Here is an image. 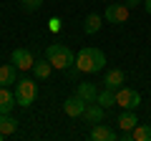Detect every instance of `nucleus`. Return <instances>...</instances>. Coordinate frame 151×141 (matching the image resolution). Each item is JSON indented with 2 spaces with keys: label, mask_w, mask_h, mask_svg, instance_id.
<instances>
[{
  "label": "nucleus",
  "mask_w": 151,
  "mask_h": 141,
  "mask_svg": "<svg viewBox=\"0 0 151 141\" xmlns=\"http://www.w3.org/2000/svg\"><path fill=\"white\" fill-rule=\"evenodd\" d=\"M10 63L15 65L18 70H33V65H35V58H33V53L28 48H15L13 50V55H10Z\"/></svg>",
  "instance_id": "5"
},
{
  "label": "nucleus",
  "mask_w": 151,
  "mask_h": 141,
  "mask_svg": "<svg viewBox=\"0 0 151 141\" xmlns=\"http://www.w3.org/2000/svg\"><path fill=\"white\" fill-rule=\"evenodd\" d=\"M116 124H119V129L124 131V134H131V131L139 126V116L134 114V109H124V114L119 116V121H116Z\"/></svg>",
  "instance_id": "10"
},
{
  "label": "nucleus",
  "mask_w": 151,
  "mask_h": 141,
  "mask_svg": "<svg viewBox=\"0 0 151 141\" xmlns=\"http://www.w3.org/2000/svg\"><path fill=\"white\" fill-rule=\"evenodd\" d=\"M86 106H88V103L83 101V98L78 96V93H76V96L65 98L63 111H65V116H70V119H81V116H83V111H86Z\"/></svg>",
  "instance_id": "7"
},
{
  "label": "nucleus",
  "mask_w": 151,
  "mask_h": 141,
  "mask_svg": "<svg viewBox=\"0 0 151 141\" xmlns=\"http://www.w3.org/2000/svg\"><path fill=\"white\" fill-rule=\"evenodd\" d=\"M45 58L50 60V65H53V68H60V70H68L70 65H76L73 50H70L68 45H63V43L48 45V48H45Z\"/></svg>",
  "instance_id": "2"
},
{
  "label": "nucleus",
  "mask_w": 151,
  "mask_h": 141,
  "mask_svg": "<svg viewBox=\"0 0 151 141\" xmlns=\"http://www.w3.org/2000/svg\"><path fill=\"white\" fill-rule=\"evenodd\" d=\"M45 0H23V10H28V13H33V10H38V8L43 5Z\"/></svg>",
  "instance_id": "20"
},
{
  "label": "nucleus",
  "mask_w": 151,
  "mask_h": 141,
  "mask_svg": "<svg viewBox=\"0 0 151 141\" xmlns=\"http://www.w3.org/2000/svg\"><path fill=\"white\" fill-rule=\"evenodd\" d=\"M76 93H78L86 103H91V101H96V98H98V88L93 86V83H78Z\"/></svg>",
  "instance_id": "16"
},
{
  "label": "nucleus",
  "mask_w": 151,
  "mask_h": 141,
  "mask_svg": "<svg viewBox=\"0 0 151 141\" xmlns=\"http://www.w3.org/2000/svg\"><path fill=\"white\" fill-rule=\"evenodd\" d=\"M50 73H53V65H50V60H35V65H33V76L40 78V81H45V78H50Z\"/></svg>",
  "instance_id": "17"
},
{
  "label": "nucleus",
  "mask_w": 151,
  "mask_h": 141,
  "mask_svg": "<svg viewBox=\"0 0 151 141\" xmlns=\"http://www.w3.org/2000/svg\"><path fill=\"white\" fill-rule=\"evenodd\" d=\"M131 141H151V126L149 124H139L131 131Z\"/></svg>",
  "instance_id": "19"
},
{
  "label": "nucleus",
  "mask_w": 151,
  "mask_h": 141,
  "mask_svg": "<svg viewBox=\"0 0 151 141\" xmlns=\"http://www.w3.org/2000/svg\"><path fill=\"white\" fill-rule=\"evenodd\" d=\"M106 65V55L98 48H81L76 55V68L81 73H98Z\"/></svg>",
  "instance_id": "1"
},
{
  "label": "nucleus",
  "mask_w": 151,
  "mask_h": 141,
  "mask_svg": "<svg viewBox=\"0 0 151 141\" xmlns=\"http://www.w3.org/2000/svg\"><path fill=\"white\" fill-rule=\"evenodd\" d=\"M18 81V68L13 63H3L0 65V86H10Z\"/></svg>",
  "instance_id": "15"
},
{
  "label": "nucleus",
  "mask_w": 151,
  "mask_h": 141,
  "mask_svg": "<svg viewBox=\"0 0 151 141\" xmlns=\"http://www.w3.org/2000/svg\"><path fill=\"white\" fill-rule=\"evenodd\" d=\"M15 103L18 106H23V109H28V106H33V101H35L38 96V86L33 78H25L23 76L20 81H15Z\"/></svg>",
  "instance_id": "3"
},
{
  "label": "nucleus",
  "mask_w": 151,
  "mask_h": 141,
  "mask_svg": "<svg viewBox=\"0 0 151 141\" xmlns=\"http://www.w3.org/2000/svg\"><path fill=\"white\" fill-rule=\"evenodd\" d=\"M116 106H121V109H139L141 106V93L134 91V88H126L121 86L119 91H116Z\"/></svg>",
  "instance_id": "4"
},
{
  "label": "nucleus",
  "mask_w": 151,
  "mask_h": 141,
  "mask_svg": "<svg viewBox=\"0 0 151 141\" xmlns=\"http://www.w3.org/2000/svg\"><path fill=\"white\" fill-rule=\"evenodd\" d=\"M126 5H129V10H131V8H139L141 0H126Z\"/></svg>",
  "instance_id": "21"
},
{
  "label": "nucleus",
  "mask_w": 151,
  "mask_h": 141,
  "mask_svg": "<svg viewBox=\"0 0 151 141\" xmlns=\"http://www.w3.org/2000/svg\"><path fill=\"white\" fill-rule=\"evenodd\" d=\"M0 139H5V136H3V134H0Z\"/></svg>",
  "instance_id": "23"
},
{
  "label": "nucleus",
  "mask_w": 151,
  "mask_h": 141,
  "mask_svg": "<svg viewBox=\"0 0 151 141\" xmlns=\"http://www.w3.org/2000/svg\"><path fill=\"white\" fill-rule=\"evenodd\" d=\"M18 124H20V121H18L15 116L0 114V134H3V136H13L18 131Z\"/></svg>",
  "instance_id": "12"
},
{
  "label": "nucleus",
  "mask_w": 151,
  "mask_h": 141,
  "mask_svg": "<svg viewBox=\"0 0 151 141\" xmlns=\"http://www.w3.org/2000/svg\"><path fill=\"white\" fill-rule=\"evenodd\" d=\"M106 20L116 23V25L126 23L129 20V5H124V3H111V5L106 8Z\"/></svg>",
  "instance_id": "6"
},
{
  "label": "nucleus",
  "mask_w": 151,
  "mask_h": 141,
  "mask_svg": "<svg viewBox=\"0 0 151 141\" xmlns=\"http://www.w3.org/2000/svg\"><path fill=\"white\" fill-rule=\"evenodd\" d=\"M103 116H106V109H103L98 101H91L86 106V111H83V119H86V124H91V126L93 124H101Z\"/></svg>",
  "instance_id": "8"
},
{
  "label": "nucleus",
  "mask_w": 151,
  "mask_h": 141,
  "mask_svg": "<svg viewBox=\"0 0 151 141\" xmlns=\"http://www.w3.org/2000/svg\"><path fill=\"white\" fill-rule=\"evenodd\" d=\"M141 5H144V8H146V13L151 15V0H146V3H141Z\"/></svg>",
  "instance_id": "22"
},
{
  "label": "nucleus",
  "mask_w": 151,
  "mask_h": 141,
  "mask_svg": "<svg viewBox=\"0 0 151 141\" xmlns=\"http://www.w3.org/2000/svg\"><path fill=\"white\" fill-rule=\"evenodd\" d=\"M15 103V93L8 91V86H0V114H10Z\"/></svg>",
  "instance_id": "13"
},
{
  "label": "nucleus",
  "mask_w": 151,
  "mask_h": 141,
  "mask_svg": "<svg viewBox=\"0 0 151 141\" xmlns=\"http://www.w3.org/2000/svg\"><path fill=\"white\" fill-rule=\"evenodd\" d=\"M113 139H119L116 131L108 129V126H103V121H101V124H93V129H91V141H113Z\"/></svg>",
  "instance_id": "11"
},
{
  "label": "nucleus",
  "mask_w": 151,
  "mask_h": 141,
  "mask_svg": "<svg viewBox=\"0 0 151 141\" xmlns=\"http://www.w3.org/2000/svg\"><path fill=\"white\" fill-rule=\"evenodd\" d=\"M101 23H103V15H98V13H88L86 20H83V30H86V35H96V33L101 30Z\"/></svg>",
  "instance_id": "14"
},
{
  "label": "nucleus",
  "mask_w": 151,
  "mask_h": 141,
  "mask_svg": "<svg viewBox=\"0 0 151 141\" xmlns=\"http://www.w3.org/2000/svg\"><path fill=\"white\" fill-rule=\"evenodd\" d=\"M124 83H126V73H124L121 68H108V70H106V78H103V86H106V88L119 91Z\"/></svg>",
  "instance_id": "9"
},
{
  "label": "nucleus",
  "mask_w": 151,
  "mask_h": 141,
  "mask_svg": "<svg viewBox=\"0 0 151 141\" xmlns=\"http://www.w3.org/2000/svg\"><path fill=\"white\" fill-rule=\"evenodd\" d=\"M96 101L101 103L103 109H111V106H116V91L103 86V91H98V98H96Z\"/></svg>",
  "instance_id": "18"
}]
</instances>
